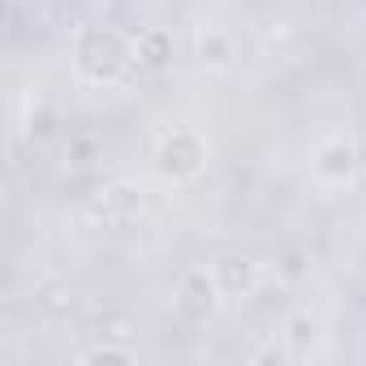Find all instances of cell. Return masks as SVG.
I'll return each mask as SVG.
<instances>
[{"instance_id":"1","label":"cell","mask_w":366,"mask_h":366,"mask_svg":"<svg viewBox=\"0 0 366 366\" xmlns=\"http://www.w3.org/2000/svg\"><path fill=\"white\" fill-rule=\"evenodd\" d=\"M74 69L95 86H117L121 78H129V69H138L134 39L121 26L91 22L74 39Z\"/></svg>"},{"instance_id":"2","label":"cell","mask_w":366,"mask_h":366,"mask_svg":"<svg viewBox=\"0 0 366 366\" xmlns=\"http://www.w3.org/2000/svg\"><path fill=\"white\" fill-rule=\"evenodd\" d=\"M220 285H216V276L207 272V267H190L186 276H181V285H177V297H172V310L186 319L190 327H203L216 310H220Z\"/></svg>"},{"instance_id":"3","label":"cell","mask_w":366,"mask_h":366,"mask_svg":"<svg viewBox=\"0 0 366 366\" xmlns=\"http://www.w3.org/2000/svg\"><path fill=\"white\" fill-rule=\"evenodd\" d=\"M203 164H207V147H203V138L190 134V129L168 134V138L159 142V151H155V172L168 177V181H190V177L203 172Z\"/></svg>"},{"instance_id":"4","label":"cell","mask_w":366,"mask_h":366,"mask_svg":"<svg viewBox=\"0 0 366 366\" xmlns=\"http://www.w3.org/2000/svg\"><path fill=\"white\" fill-rule=\"evenodd\" d=\"M310 168H315V177H319V181H332V186L349 181V177L357 172V147H353V138L336 134V138L319 142V147H315Z\"/></svg>"},{"instance_id":"5","label":"cell","mask_w":366,"mask_h":366,"mask_svg":"<svg viewBox=\"0 0 366 366\" xmlns=\"http://www.w3.org/2000/svg\"><path fill=\"white\" fill-rule=\"evenodd\" d=\"M212 276H216L224 297H250L259 289V280H263V267L250 254H224V259L212 263Z\"/></svg>"},{"instance_id":"6","label":"cell","mask_w":366,"mask_h":366,"mask_svg":"<svg viewBox=\"0 0 366 366\" xmlns=\"http://www.w3.org/2000/svg\"><path fill=\"white\" fill-rule=\"evenodd\" d=\"M95 207L108 224H129L142 212V186H134V181H108L95 199Z\"/></svg>"},{"instance_id":"7","label":"cell","mask_w":366,"mask_h":366,"mask_svg":"<svg viewBox=\"0 0 366 366\" xmlns=\"http://www.w3.org/2000/svg\"><path fill=\"white\" fill-rule=\"evenodd\" d=\"M172 35L164 31V26H147V31H138L134 35V52H138V69H147V74H159V69H168L172 65Z\"/></svg>"},{"instance_id":"8","label":"cell","mask_w":366,"mask_h":366,"mask_svg":"<svg viewBox=\"0 0 366 366\" xmlns=\"http://www.w3.org/2000/svg\"><path fill=\"white\" fill-rule=\"evenodd\" d=\"M194 56H199L203 65H212V69L233 65V61H237V39H233V31H224V26H203L199 39H194Z\"/></svg>"},{"instance_id":"9","label":"cell","mask_w":366,"mask_h":366,"mask_svg":"<svg viewBox=\"0 0 366 366\" xmlns=\"http://www.w3.org/2000/svg\"><path fill=\"white\" fill-rule=\"evenodd\" d=\"M315 336H319V323H315L310 310H293V315L285 319V345H289L293 353H306V349L315 345Z\"/></svg>"},{"instance_id":"10","label":"cell","mask_w":366,"mask_h":366,"mask_svg":"<svg viewBox=\"0 0 366 366\" xmlns=\"http://www.w3.org/2000/svg\"><path fill=\"white\" fill-rule=\"evenodd\" d=\"M99 151H104V138L95 129H69V142H65L69 164H91V159H99Z\"/></svg>"},{"instance_id":"11","label":"cell","mask_w":366,"mask_h":366,"mask_svg":"<svg viewBox=\"0 0 366 366\" xmlns=\"http://www.w3.org/2000/svg\"><path fill=\"white\" fill-rule=\"evenodd\" d=\"M285 280H302L306 272H310V254L306 250H297V246H289L285 254H280V267H276Z\"/></svg>"},{"instance_id":"12","label":"cell","mask_w":366,"mask_h":366,"mask_svg":"<svg viewBox=\"0 0 366 366\" xmlns=\"http://www.w3.org/2000/svg\"><path fill=\"white\" fill-rule=\"evenodd\" d=\"M82 362H134V353L129 349H117V345H95V349L82 353Z\"/></svg>"}]
</instances>
